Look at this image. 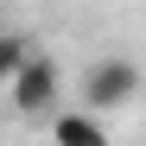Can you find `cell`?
Listing matches in <instances>:
<instances>
[{"instance_id": "1", "label": "cell", "mask_w": 146, "mask_h": 146, "mask_svg": "<svg viewBox=\"0 0 146 146\" xmlns=\"http://www.w3.org/2000/svg\"><path fill=\"white\" fill-rule=\"evenodd\" d=\"M133 89H140V70H133L127 57H102V64L89 70V83H83V108H89V114H102V108H121Z\"/></svg>"}, {"instance_id": "2", "label": "cell", "mask_w": 146, "mask_h": 146, "mask_svg": "<svg viewBox=\"0 0 146 146\" xmlns=\"http://www.w3.org/2000/svg\"><path fill=\"white\" fill-rule=\"evenodd\" d=\"M7 102H13V114H57V64L51 57H32L13 76Z\"/></svg>"}, {"instance_id": "3", "label": "cell", "mask_w": 146, "mask_h": 146, "mask_svg": "<svg viewBox=\"0 0 146 146\" xmlns=\"http://www.w3.org/2000/svg\"><path fill=\"white\" fill-rule=\"evenodd\" d=\"M51 146H108V127L89 108H57L51 114Z\"/></svg>"}, {"instance_id": "4", "label": "cell", "mask_w": 146, "mask_h": 146, "mask_svg": "<svg viewBox=\"0 0 146 146\" xmlns=\"http://www.w3.org/2000/svg\"><path fill=\"white\" fill-rule=\"evenodd\" d=\"M32 57H38V51H32V44L19 38V32H0V83H7V89H13V76H19V70H26Z\"/></svg>"}]
</instances>
